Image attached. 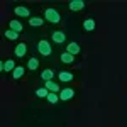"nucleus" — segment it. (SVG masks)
I'll return each instance as SVG.
<instances>
[{
	"mask_svg": "<svg viewBox=\"0 0 127 127\" xmlns=\"http://www.w3.org/2000/svg\"><path fill=\"white\" fill-rule=\"evenodd\" d=\"M37 51H39L41 56H51L53 54V46H51V42L46 39H41L37 42Z\"/></svg>",
	"mask_w": 127,
	"mask_h": 127,
	"instance_id": "nucleus-1",
	"label": "nucleus"
},
{
	"mask_svg": "<svg viewBox=\"0 0 127 127\" xmlns=\"http://www.w3.org/2000/svg\"><path fill=\"white\" fill-rule=\"evenodd\" d=\"M44 19L51 22V24H59V20H61V15H59L58 10L54 9H46L44 10Z\"/></svg>",
	"mask_w": 127,
	"mask_h": 127,
	"instance_id": "nucleus-2",
	"label": "nucleus"
},
{
	"mask_svg": "<svg viewBox=\"0 0 127 127\" xmlns=\"http://www.w3.org/2000/svg\"><path fill=\"white\" fill-rule=\"evenodd\" d=\"M75 98V90L73 88H63L59 92V100L61 102H68V100H73Z\"/></svg>",
	"mask_w": 127,
	"mask_h": 127,
	"instance_id": "nucleus-3",
	"label": "nucleus"
},
{
	"mask_svg": "<svg viewBox=\"0 0 127 127\" xmlns=\"http://www.w3.org/2000/svg\"><path fill=\"white\" fill-rule=\"evenodd\" d=\"M51 39H53V42H56V44H63L66 41V34L63 31H53L51 32Z\"/></svg>",
	"mask_w": 127,
	"mask_h": 127,
	"instance_id": "nucleus-4",
	"label": "nucleus"
},
{
	"mask_svg": "<svg viewBox=\"0 0 127 127\" xmlns=\"http://www.w3.org/2000/svg\"><path fill=\"white\" fill-rule=\"evenodd\" d=\"M58 78H59V81H63V83H68V81H73L75 73H73V71H68V69H64V71H59V73H58Z\"/></svg>",
	"mask_w": 127,
	"mask_h": 127,
	"instance_id": "nucleus-5",
	"label": "nucleus"
},
{
	"mask_svg": "<svg viewBox=\"0 0 127 127\" xmlns=\"http://www.w3.org/2000/svg\"><path fill=\"white\" fill-rule=\"evenodd\" d=\"M85 2L83 0H71L68 3V7H69V10H73V12H78V10H81V9H85Z\"/></svg>",
	"mask_w": 127,
	"mask_h": 127,
	"instance_id": "nucleus-6",
	"label": "nucleus"
},
{
	"mask_svg": "<svg viewBox=\"0 0 127 127\" xmlns=\"http://www.w3.org/2000/svg\"><path fill=\"white\" fill-rule=\"evenodd\" d=\"M14 53H15V56L17 58H24L26 54H27V44H24V42H19L15 49H14Z\"/></svg>",
	"mask_w": 127,
	"mask_h": 127,
	"instance_id": "nucleus-7",
	"label": "nucleus"
},
{
	"mask_svg": "<svg viewBox=\"0 0 127 127\" xmlns=\"http://www.w3.org/2000/svg\"><path fill=\"white\" fill-rule=\"evenodd\" d=\"M9 29H12V31H15V32H22V29H24V26H22V22L20 20H17V19H12L9 22Z\"/></svg>",
	"mask_w": 127,
	"mask_h": 127,
	"instance_id": "nucleus-8",
	"label": "nucleus"
},
{
	"mask_svg": "<svg viewBox=\"0 0 127 127\" xmlns=\"http://www.w3.org/2000/svg\"><path fill=\"white\" fill-rule=\"evenodd\" d=\"M80 51H81V48H80V44H78V42H69L68 46H66V53L73 54V56H76Z\"/></svg>",
	"mask_w": 127,
	"mask_h": 127,
	"instance_id": "nucleus-9",
	"label": "nucleus"
},
{
	"mask_svg": "<svg viewBox=\"0 0 127 127\" xmlns=\"http://www.w3.org/2000/svg\"><path fill=\"white\" fill-rule=\"evenodd\" d=\"M14 12H15V15H17V17H31L29 9H27V7H22V5L15 7V9H14Z\"/></svg>",
	"mask_w": 127,
	"mask_h": 127,
	"instance_id": "nucleus-10",
	"label": "nucleus"
},
{
	"mask_svg": "<svg viewBox=\"0 0 127 127\" xmlns=\"http://www.w3.org/2000/svg\"><path fill=\"white\" fill-rule=\"evenodd\" d=\"M59 59H61V63H64V64H71V63H75V56L73 54H69V53H61V56H59Z\"/></svg>",
	"mask_w": 127,
	"mask_h": 127,
	"instance_id": "nucleus-11",
	"label": "nucleus"
},
{
	"mask_svg": "<svg viewBox=\"0 0 127 127\" xmlns=\"http://www.w3.org/2000/svg\"><path fill=\"white\" fill-rule=\"evenodd\" d=\"M44 87L48 88L49 92H53V93H58V92H61V90H59V85L56 83V81H53V80L46 81V83H44Z\"/></svg>",
	"mask_w": 127,
	"mask_h": 127,
	"instance_id": "nucleus-12",
	"label": "nucleus"
},
{
	"mask_svg": "<svg viewBox=\"0 0 127 127\" xmlns=\"http://www.w3.org/2000/svg\"><path fill=\"white\" fill-rule=\"evenodd\" d=\"M83 29L87 32H93L95 31V20L93 19H85L83 20Z\"/></svg>",
	"mask_w": 127,
	"mask_h": 127,
	"instance_id": "nucleus-13",
	"label": "nucleus"
},
{
	"mask_svg": "<svg viewBox=\"0 0 127 127\" xmlns=\"http://www.w3.org/2000/svg\"><path fill=\"white\" fill-rule=\"evenodd\" d=\"M24 73H26V68H24V66H17V68L12 71V78L14 80H20L22 76H24Z\"/></svg>",
	"mask_w": 127,
	"mask_h": 127,
	"instance_id": "nucleus-14",
	"label": "nucleus"
},
{
	"mask_svg": "<svg viewBox=\"0 0 127 127\" xmlns=\"http://www.w3.org/2000/svg\"><path fill=\"white\" fill-rule=\"evenodd\" d=\"M42 24H44V19H42V17H31L29 19L31 27H41Z\"/></svg>",
	"mask_w": 127,
	"mask_h": 127,
	"instance_id": "nucleus-15",
	"label": "nucleus"
},
{
	"mask_svg": "<svg viewBox=\"0 0 127 127\" xmlns=\"http://www.w3.org/2000/svg\"><path fill=\"white\" fill-rule=\"evenodd\" d=\"M41 78L44 80V81H49V80H53L54 78V71L53 69H42V73H41Z\"/></svg>",
	"mask_w": 127,
	"mask_h": 127,
	"instance_id": "nucleus-16",
	"label": "nucleus"
},
{
	"mask_svg": "<svg viewBox=\"0 0 127 127\" xmlns=\"http://www.w3.org/2000/svg\"><path fill=\"white\" fill-rule=\"evenodd\" d=\"M3 36H5L7 39H10V41H17L19 39V32H15V31H12V29H7L5 32H3Z\"/></svg>",
	"mask_w": 127,
	"mask_h": 127,
	"instance_id": "nucleus-17",
	"label": "nucleus"
},
{
	"mask_svg": "<svg viewBox=\"0 0 127 127\" xmlns=\"http://www.w3.org/2000/svg\"><path fill=\"white\" fill-rule=\"evenodd\" d=\"M27 68H29V69H37V68H39V59L34 58V56L29 58V61H27Z\"/></svg>",
	"mask_w": 127,
	"mask_h": 127,
	"instance_id": "nucleus-18",
	"label": "nucleus"
},
{
	"mask_svg": "<svg viewBox=\"0 0 127 127\" xmlns=\"http://www.w3.org/2000/svg\"><path fill=\"white\" fill-rule=\"evenodd\" d=\"M49 95V90L46 87H42V88H37L36 90V97H39V98H48Z\"/></svg>",
	"mask_w": 127,
	"mask_h": 127,
	"instance_id": "nucleus-19",
	"label": "nucleus"
},
{
	"mask_svg": "<svg viewBox=\"0 0 127 127\" xmlns=\"http://www.w3.org/2000/svg\"><path fill=\"white\" fill-rule=\"evenodd\" d=\"M48 100L49 103H56V102H59V95L58 93H53V92H49V95H48Z\"/></svg>",
	"mask_w": 127,
	"mask_h": 127,
	"instance_id": "nucleus-20",
	"label": "nucleus"
}]
</instances>
